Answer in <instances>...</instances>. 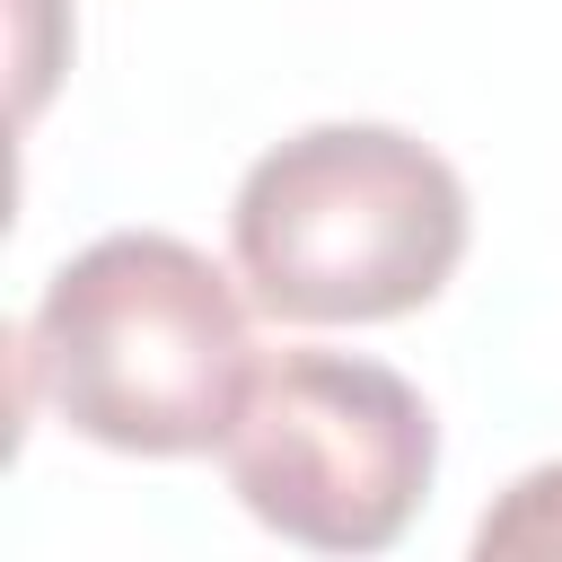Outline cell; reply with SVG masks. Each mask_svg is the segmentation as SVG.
<instances>
[{
  "label": "cell",
  "mask_w": 562,
  "mask_h": 562,
  "mask_svg": "<svg viewBox=\"0 0 562 562\" xmlns=\"http://www.w3.org/2000/svg\"><path fill=\"white\" fill-rule=\"evenodd\" d=\"M220 465L255 527L307 553H386L439 474V422L386 360L281 351L255 369Z\"/></svg>",
  "instance_id": "obj_3"
},
{
  "label": "cell",
  "mask_w": 562,
  "mask_h": 562,
  "mask_svg": "<svg viewBox=\"0 0 562 562\" xmlns=\"http://www.w3.org/2000/svg\"><path fill=\"white\" fill-rule=\"evenodd\" d=\"M18 360L26 386L114 457L220 448L263 369L228 272L167 228H114L79 246L44 281Z\"/></svg>",
  "instance_id": "obj_1"
},
{
  "label": "cell",
  "mask_w": 562,
  "mask_h": 562,
  "mask_svg": "<svg viewBox=\"0 0 562 562\" xmlns=\"http://www.w3.org/2000/svg\"><path fill=\"white\" fill-rule=\"evenodd\" d=\"M228 246L263 316L386 325L448 290L465 255V184L395 123H316L246 167Z\"/></svg>",
  "instance_id": "obj_2"
},
{
  "label": "cell",
  "mask_w": 562,
  "mask_h": 562,
  "mask_svg": "<svg viewBox=\"0 0 562 562\" xmlns=\"http://www.w3.org/2000/svg\"><path fill=\"white\" fill-rule=\"evenodd\" d=\"M474 553H483V562H492V553H562V465L518 474V483H509V501H501V509H483Z\"/></svg>",
  "instance_id": "obj_4"
}]
</instances>
